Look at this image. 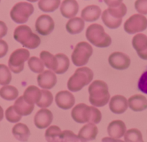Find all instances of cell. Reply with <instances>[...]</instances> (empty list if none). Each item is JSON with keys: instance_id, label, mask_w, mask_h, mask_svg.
<instances>
[{"instance_id": "cell-1", "label": "cell", "mask_w": 147, "mask_h": 142, "mask_svg": "<svg viewBox=\"0 0 147 142\" xmlns=\"http://www.w3.org/2000/svg\"><path fill=\"white\" fill-rule=\"evenodd\" d=\"M71 117L74 121L79 123H92L97 124L101 121L102 114L97 108L80 103L72 109Z\"/></svg>"}, {"instance_id": "cell-2", "label": "cell", "mask_w": 147, "mask_h": 142, "mask_svg": "<svg viewBox=\"0 0 147 142\" xmlns=\"http://www.w3.org/2000/svg\"><path fill=\"white\" fill-rule=\"evenodd\" d=\"M89 100L92 105L102 107L108 103L110 98L108 86L102 80H96L91 83L89 87Z\"/></svg>"}, {"instance_id": "cell-3", "label": "cell", "mask_w": 147, "mask_h": 142, "mask_svg": "<svg viewBox=\"0 0 147 142\" xmlns=\"http://www.w3.org/2000/svg\"><path fill=\"white\" fill-rule=\"evenodd\" d=\"M93 77L94 74L90 68H79L69 78L67 82L68 89L71 92H78L86 85H88L92 81Z\"/></svg>"}, {"instance_id": "cell-4", "label": "cell", "mask_w": 147, "mask_h": 142, "mask_svg": "<svg viewBox=\"0 0 147 142\" xmlns=\"http://www.w3.org/2000/svg\"><path fill=\"white\" fill-rule=\"evenodd\" d=\"M86 38L94 46L98 48H106L110 46L112 39L105 31L102 25L92 24L86 30Z\"/></svg>"}, {"instance_id": "cell-5", "label": "cell", "mask_w": 147, "mask_h": 142, "mask_svg": "<svg viewBox=\"0 0 147 142\" xmlns=\"http://www.w3.org/2000/svg\"><path fill=\"white\" fill-rule=\"evenodd\" d=\"M14 38L24 47L30 49H35L40 44V38L32 32L29 26L25 25H20L14 31Z\"/></svg>"}, {"instance_id": "cell-6", "label": "cell", "mask_w": 147, "mask_h": 142, "mask_svg": "<svg viewBox=\"0 0 147 142\" xmlns=\"http://www.w3.org/2000/svg\"><path fill=\"white\" fill-rule=\"evenodd\" d=\"M93 49L90 43L82 41L77 44L71 54V60L77 66H82L87 64L92 54Z\"/></svg>"}, {"instance_id": "cell-7", "label": "cell", "mask_w": 147, "mask_h": 142, "mask_svg": "<svg viewBox=\"0 0 147 142\" xmlns=\"http://www.w3.org/2000/svg\"><path fill=\"white\" fill-rule=\"evenodd\" d=\"M34 12V7L30 3L20 2L13 6L10 11V17L12 20L18 24L25 23L30 16Z\"/></svg>"}, {"instance_id": "cell-8", "label": "cell", "mask_w": 147, "mask_h": 142, "mask_svg": "<svg viewBox=\"0 0 147 142\" xmlns=\"http://www.w3.org/2000/svg\"><path fill=\"white\" fill-rule=\"evenodd\" d=\"M30 58L29 51L18 49L11 53L8 61L9 69L15 74H19L24 69L25 62Z\"/></svg>"}, {"instance_id": "cell-9", "label": "cell", "mask_w": 147, "mask_h": 142, "mask_svg": "<svg viewBox=\"0 0 147 142\" xmlns=\"http://www.w3.org/2000/svg\"><path fill=\"white\" fill-rule=\"evenodd\" d=\"M146 28L147 19L141 14L133 15L124 23V30L128 34L142 32Z\"/></svg>"}, {"instance_id": "cell-10", "label": "cell", "mask_w": 147, "mask_h": 142, "mask_svg": "<svg viewBox=\"0 0 147 142\" xmlns=\"http://www.w3.org/2000/svg\"><path fill=\"white\" fill-rule=\"evenodd\" d=\"M108 62L110 66L115 69L124 70L129 67L131 64V59L125 53L117 51L110 55Z\"/></svg>"}, {"instance_id": "cell-11", "label": "cell", "mask_w": 147, "mask_h": 142, "mask_svg": "<svg viewBox=\"0 0 147 142\" xmlns=\"http://www.w3.org/2000/svg\"><path fill=\"white\" fill-rule=\"evenodd\" d=\"M55 27L53 18L48 15H42L35 22V29L40 35H48L51 33Z\"/></svg>"}, {"instance_id": "cell-12", "label": "cell", "mask_w": 147, "mask_h": 142, "mask_svg": "<svg viewBox=\"0 0 147 142\" xmlns=\"http://www.w3.org/2000/svg\"><path fill=\"white\" fill-rule=\"evenodd\" d=\"M56 104L62 110L71 109L75 104V97L71 92L63 90L58 92L56 95Z\"/></svg>"}, {"instance_id": "cell-13", "label": "cell", "mask_w": 147, "mask_h": 142, "mask_svg": "<svg viewBox=\"0 0 147 142\" xmlns=\"http://www.w3.org/2000/svg\"><path fill=\"white\" fill-rule=\"evenodd\" d=\"M53 113L46 108L39 110L34 117V123L37 128L40 129L49 127L53 121Z\"/></svg>"}, {"instance_id": "cell-14", "label": "cell", "mask_w": 147, "mask_h": 142, "mask_svg": "<svg viewBox=\"0 0 147 142\" xmlns=\"http://www.w3.org/2000/svg\"><path fill=\"white\" fill-rule=\"evenodd\" d=\"M132 45L141 59L147 60V36L143 33L134 35Z\"/></svg>"}, {"instance_id": "cell-15", "label": "cell", "mask_w": 147, "mask_h": 142, "mask_svg": "<svg viewBox=\"0 0 147 142\" xmlns=\"http://www.w3.org/2000/svg\"><path fill=\"white\" fill-rule=\"evenodd\" d=\"M38 85L39 87L45 89H49L53 88L57 82L56 75L51 70L43 71L40 73L37 77Z\"/></svg>"}, {"instance_id": "cell-16", "label": "cell", "mask_w": 147, "mask_h": 142, "mask_svg": "<svg viewBox=\"0 0 147 142\" xmlns=\"http://www.w3.org/2000/svg\"><path fill=\"white\" fill-rule=\"evenodd\" d=\"M128 103L124 96L122 95H115L110 99L109 103L110 110L115 114H122L125 113L128 109Z\"/></svg>"}, {"instance_id": "cell-17", "label": "cell", "mask_w": 147, "mask_h": 142, "mask_svg": "<svg viewBox=\"0 0 147 142\" xmlns=\"http://www.w3.org/2000/svg\"><path fill=\"white\" fill-rule=\"evenodd\" d=\"M60 12L66 18H72L79 12V5L76 0H63L60 6Z\"/></svg>"}, {"instance_id": "cell-18", "label": "cell", "mask_w": 147, "mask_h": 142, "mask_svg": "<svg viewBox=\"0 0 147 142\" xmlns=\"http://www.w3.org/2000/svg\"><path fill=\"white\" fill-rule=\"evenodd\" d=\"M126 132V126L121 120L110 122L107 126V133L113 139H121Z\"/></svg>"}, {"instance_id": "cell-19", "label": "cell", "mask_w": 147, "mask_h": 142, "mask_svg": "<svg viewBox=\"0 0 147 142\" xmlns=\"http://www.w3.org/2000/svg\"><path fill=\"white\" fill-rule=\"evenodd\" d=\"M98 133V128L94 123H89L83 126L78 133L79 139L81 141H89L95 139Z\"/></svg>"}, {"instance_id": "cell-20", "label": "cell", "mask_w": 147, "mask_h": 142, "mask_svg": "<svg viewBox=\"0 0 147 142\" xmlns=\"http://www.w3.org/2000/svg\"><path fill=\"white\" fill-rule=\"evenodd\" d=\"M128 106L136 112L143 111L147 109V99L142 95H134L128 100Z\"/></svg>"}, {"instance_id": "cell-21", "label": "cell", "mask_w": 147, "mask_h": 142, "mask_svg": "<svg viewBox=\"0 0 147 142\" xmlns=\"http://www.w3.org/2000/svg\"><path fill=\"white\" fill-rule=\"evenodd\" d=\"M101 15V9L97 5H89L82 9L81 18L87 22H94Z\"/></svg>"}, {"instance_id": "cell-22", "label": "cell", "mask_w": 147, "mask_h": 142, "mask_svg": "<svg viewBox=\"0 0 147 142\" xmlns=\"http://www.w3.org/2000/svg\"><path fill=\"white\" fill-rule=\"evenodd\" d=\"M34 107L35 105L33 104H30L28 102L25 101L23 96H20V97L17 98L15 102V104H14V108H15V110L18 112V114L22 116H27L31 114Z\"/></svg>"}, {"instance_id": "cell-23", "label": "cell", "mask_w": 147, "mask_h": 142, "mask_svg": "<svg viewBox=\"0 0 147 142\" xmlns=\"http://www.w3.org/2000/svg\"><path fill=\"white\" fill-rule=\"evenodd\" d=\"M41 97V89L38 87L31 86L28 87L23 94V97L26 102L30 104H36Z\"/></svg>"}, {"instance_id": "cell-24", "label": "cell", "mask_w": 147, "mask_h": 142, "mask_svg": "<svg viewBox=\"0 0 147 142\" xmlns=\"http://www.w3.org/2000/svg\"><path fill=\"white\" fill-rule=\"evenodd\" d=\"M84 21L82 18H72L66 25V29L71 35H76L84 30Z\"/></svg>"}, {"instance_id": "cell-25", "label": "cell", "mask_w": 147, "mask_h": 142, "mask_svg": "<svg viewBox=\"0 0 147 142\" xmlns=\"http://www.w3.org/2000/svg\"><path fill=\"white\" fill-rule=\"evenodd\" d=\"M12 134L16 139L20 141H26L30 135V131L28 126L24 123H17L12 128Z\"/></svg>"}, {"instance_id": "cell-26", "label": "cell", "mask_w": 147, "mask_h": 142, "mask_svg": "<svg viewBox=\"0 0 147 142\" xmlns=\"http://www.w3.org/2000/svg\"><path fill=\"white\" fill-rule=\"evenodd\" d=\"M40 58L43 62V64L46 66L49 69L55 71L56 70L58 66V60L56 56H53L51 53L46 51H43L40 53Z\"/></svg>"}, {"instance_id": "cell-27", "label": "cell", "mask_w": 147, "mask_h": 142, "mask_svg": "<svg viewBox=\"0 0 147 142\" xmlns=\"http://www.w3.org/2000/svg\"><path fill=\"white\" fill-rule=\"evenodd\" d=\"M19 92L15 87L11 85H4L0 89V97L6 100H16L18 97Z\"/></svg>"}, {"instance_id": "cell-28", "label": "cell", "mask_w": 147, "mask_h": 142, "mask_svg": "<svg viewBox=\"0 0 147 142\" xmlns=\"http://www.w3.org/2000/svg\"><path fill=\"white\" fill-rule=\"evenodd\" d=\"M61 0H39L38 6L45 12H53L60 6Z\"/></svg>"}, {"instance_id": "cell-29", "label": "cell", "mask_w": 147, "mask_h": 142, "mask_svg": "<svg viewBox=\"0 0 147 142\" xmlns=\"http://www.w3.org/2000/svg\"><path fill=\"white\" fill-rule=\"evenodd\" d=\"M61 130L57 126H51L46 130L45 133V137L46 141L49 142H58L60 141L61 136Z\"/></svg>"}, {"instance_id": "cell-30", "label": "cell", "mask_w": 147, "mask_h": 142, "mask_svg": "<svg viewBox=\"0 0 147 142\" xmlns=\"http://www.w3.org/2000/svg\"><path fill=\"white\" fill-rule=\"evenodd\" d=\"M102 20L103 23L110 29H117L121 26L123 19L114 18L113 17L109 15L105 9L102 15Z\"/></svg>"}, {"instance_id": "cell-31", "label": "cell", "mask_w": 147, "mask_h": 142, "mask_svg": "<svg viewBox=\"0 0 147 142\" xmlns=\"http://www.w3.org/2000/svg\"><path fill=\"white\" fill-rule=\"evenodd\" d=\"M56 57L57 58L58 60V66L54 72H56L57 74L65 73L69 69V64H70L69 58L63 53H58L56 55Z\"/></svg>"}, {"instance_id": "cell-32", "label": "cell", "mask_w": 147, "mask_h": 142, "mask_svg": "<svg viewBox=\"0 0 147 142\" xmlns=\"http://www.w3.org/2000/svg\"><path fill=\"white\" fill-rule=\"evenodd\" d=\"M53 100V97L51 92L46 89H41V97L36 104L41 108H46L52 104Z\"/></svg>"}, {"instance_id": "cell-33", "label": "cell", "mask_w": 147, "mask_h": 142, "mask_svg": "<svg viewBox=\"0 0 147 142\" xmlns=\"http://www.w3.org/2000/svg\"><path fill=\"white\" fill-rule=\"evenodd\" d=\"M124 141L127 142H142V134L138 129H129L124 134Z\"/></svg>"}, {"instance_id": "cell-34", "label": "cell", "mask_w": 147, "mask_h": 142, "mask_svg": "<svg viewBox=\"0 0 147 142\" xmlns=\"http://www.w3.org/2000/svg\"><path fill=\"white\" fill-rule=\"evenodd\" d=\"M28 66L32 72L35 73H41L44 71V64L41 59L36 56H32L28 59Z\"/></svg>"}, {"instance_id": "cell-35", "label": "cell", "mask_w": 147, "mask_h": 142, "mask_svg": "<svg viewBox=\"0 0 147 142\" xmlns=\"http://www.w3.org/2000/svg\"><path fill=\"white\" fill-rule=\"evenodd\" d=\"M12 80V74L9 68L5 64H0V85H7Z\"/></svg>"}, {"instance_id": "cell-36", "label": "cell", "mask_w": 147, "mask_h": 142, "mask_svg": "<svg viewBox=\"0 0 147 142\" xmlns=\"http://www.w3.org/2000/svg\"><path fill=\"white\" fill-rule=\"evenodd\" d=\"M5 117L7 120L10 123H17L22 118V116L18 114V112L15 110L14 105L10 106L5 111Z\"/></svg>"}, {"instance_id": "cell-37", "label": "cell", "mask_w": 147, "mask_h": 142, "mask_svg": "<svg viewBox=\"0 0 147 142\" xmlns=\"http://www.w3.org/2000/svg\"><path fill=\"white\" fill-rule=\"evenodd\" d=\"M80 139L77 135L71 131L64 130L62 131L60 141L67 142V141H79Z\"/></svg>"}, {"instance_id": "cell-38", "label": "cell", "mask_w": 147, "mask_h": 142, "mask_svg": "<svg viewBox=\"0 0 147 142\" xmlns=\"http://www.w3.org/2000/svg\"><path fill=\"white\" fill-rule=\"evenodd\" d=\"M138 87L141 92L147 95V71L141 74L138 82Z\"/></svg>"}, {"instance_id": "cell-39", "label": "cell", "mask_w": 147, "mask_h": 142, "mask_svg": "<svg viewBox=\"0 0 147 142\" xmlns=\"http://www.w3.org/2000/svg\"><path fill=\"white\" fill-rule=\"evenodd\" d=\"M135 8L138 12L142 15H147V0H136Z\"/></svg>"}, {"instance_id": "cell-40", "label": "cell", "mask_w": 147, "mask_h": 142, "mask_svg": "<svg viewBox=\"0 0 147 142\" xmlns=\"http://www.w3.org/2000/svg\"><path fill=\"white\" fill-rule=\"evenodd\" d=\"M8 51V45L6 41L0 39V59L6 56Z\"/></svg>"}, {"instance_id": "cell-41", "label": "cell", "mask_w": 147, "mask_h": 142, "mask_svg": "<svg viewBox=\"0 0 147 142\" xmlns=\"http://www.w3.org/2000/svg\"><path fill=\"white\" fill-rule=\"evenodd\" d=\"M104 2L110 7H115L122 3L123 0H104Z\"/></svg>"}, {"instance_id": "cell-42", "label": "cell", "mask_w": 147, "mask_h": 142, "mask_svg": "<svg viewBox=\"0 0 147 142\" xmlns=\"http://www.w3.org/2000/svg\"><path fill=\"white\" fill-rule=\"evenodd\" d=\"M7 26L3 21L0 20V38H3L7 33Z\"/></svg>"}, {"instance_id": "cell-43", "label": "cell", "mask_w": 147, "mask_h": 142, "mask_svg": "<svg viewBox=\"0 0 147 142\" xmlns=\"http://www.w3.org/2000/svg\"><path fill=\"white\" fill-rule=\"evenodd\" d=\"M4 118V110L0 106V121H2Z\"/></svg>"}, {"instance_id": "cell-44", "label": "cell", "mask_w": 147, "mask_h": 142, "mask_svg": "<svg viewBox=\"0 0 147 142\" xmlns=\"http://www.w3.org/2000/svg\"><path fill=\"white\" fill-rule=\"evenodd\" d=\"M28 2H35L37 1H38V0H28Z\"/></svg>"}, {"instance_id": "cell-45", "label": "cell", "mask_w": 147, "mask_h": 142, "mask_svg": "<svg viewBox=\"0 0 147 142\" xmlns=\"http://www.w3.org/2000/svg\"><path fill=\"white\" fill-rule=\"evenodd\" d=\"M0 2H1V0H0Z\"/></svg>"}]
</instances>
